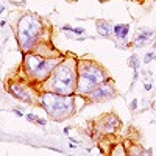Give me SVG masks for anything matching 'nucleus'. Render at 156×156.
I'll return each instance as SVG.
<instances>
[{
	"mask_svg": "<svg viewBox=\"0 0 156 156\" xmlns=\"http://www.w3.org/2000/svg\"><path fill=\"white\" fill-rule=\"evenodd\" d=\"M105 72L100 67H97L94 63H84L80 66V80H78V92L81 94H91L105 81Z\"/></svg>",
	"mask_w": 156,
	"mask_h": 156,
	"instance_id": "obj_1",
	"label": "nucleus"
},
{
	"mask_svg": "<svg viewBox=\"0 0 156 156\" xmlns=\"http://www.w3.org/2000/svg\"><path fill=\"white\" fill-rule=\"evenodd\" d=\"M52 88L56 94L70 95L75 88V72L67 63H63L53 70Z\"/></svg>",
	"mask_w": 156,
	"mask_h": 156,
	"instance_id": "obj_2",
	"label": "nucleus"
},
{
	"mask_svg": "<svg viewBox=\"0 0 156 156\" xmlns=\"http://www.w3.org/2000/svg\"><path fill=\"white\" fill-rule=\"evenodd\" d=\"M42 105L47 109V112L52 116L53 119H59L66 117L67 114H70L72 109V100L67 95H61V94H45L42 95Z\"/></svg>",
	"mask_w": 156,
	"mask_h": 156,
	"instance_id": "obj_3",
	"label": "nucleus"
},
{
	"mask_svg": "<svg viewBox=\"0 0 156 156\" xmlns=\"http://www.w3.org/2000/svg\"><path fill=\"white\" fill-rule=\"evenodd\" d=\"M41 31V24L34 19L33 16H24L19 22L17 27V38H19L20 47L24 50L31 48V45L34 44L36 38H38Z\"/></svg>",
	"mask_w": 156,
	"mask_h": 156,
	"instance_id": "obj_4",
	"label": "nucleus"
},
{
	"mask_svg": "<svg viewBox=\"0 0 156 156\" xmlns=\"http://www.w3.org/2000/svg\"><path fill=\"white\" fill-rule=\"evenodd\" d=\"M25 66H27V70L30 72V75H33L38 80H44V78H47L50 75V72H53L56 61L55 59H44L38 56V55H27Z\"/></svg>",
	"mask_w": 156,
	"mask_h": 156,
	"instance_id": "obj_5",
	"label": "nucleus"
},
{
	"mask_svg": "<svg viewBox=\"0 0 156 156\" xmlns=\"http://www.w3.org/2000/svg\"><path fill=\"white\" fill-rule=\"evenodd\" d=\"M114 95V86L111 83H103L98 84L92 92H91V97L92 100H102V98H111Z\"/></svg>",
	"mask_w": 156,
	"mask_h": 156,
	"instance_id": "obj_6",
	"label": "nucleus"
},
{
	"mask_svg": "<svg viewBox=\"0 0 156 156\" xmlns=\"http://www.w3.org/2000/svg\"><path fill=\"white\" fill-rule=\"evenodd\" d=\"M10 91L16 95L17 98L24 100V102H31V100H33V97H30V94H28V92H25V91L22 89L20 86H17V84H11Z\"/></svg>",
	"mask_w": 156,
	"mask_h": 156,
	"instance_id": "obj_7",
	"label": "nucleus"
},
{
	"mask_svg": "<svg viewBox=\"0 0 156 156\" xmlns=\"http://www.w3.org/2000/svg\"><path fill=\"white\" fill-rule=\"evenodd\" d=\"M151 34H153V31L148 30V28L141 30V33H139V36H137V39H136V47H142V45L147 42V39H148Z\"/></svg>",
	"mask_w": 156,
	"mask_h": 156,
	"instance_id": "obj_8",
	"label": "nucleus"
},
{
	"mask_svg": "<svg viewBox=\"0 0 156 156\" xmlns=\"http://www.w3.org/2000/svg\"><path fill=\"white\" fill-rule=\"evenodd\" d=\"M97 30L102 36H108L109 31H111V25H109V22H106V20H98L97 22Z\"/></svg>",
	"mask_w": 156,
	"mask_h": 156,
	"instance_id": "obj_9",
	"label": "nucleus"
},
{
	"mask_svg": "<svg viewBox=\"0 0 156 156\" xmlns=\"http://www.w3.org/2000/svg\"><path fill=\"white\" fill-rule=\"evenodd\" d=\"M128 31H130V25H126V24L114 27V33H116V36H119V38H125L128 34Z\"/></svg>",
	"mask_w": 156,
	"mask_h": 156,
	"instance_id": "obj_10",
	"label": "nucleus"
},
{
	"mask_svg": "<svg viewBox=\"0 0 156 156\" xmlns=\"http://www.w3.org/2000/svg\"><path fill=\"white\" fill-rule=\"evenodd\" d=\"M27 119H28V120H34L36 123H38V125H45V120H44V119L34 116V114H28V116H27Z\"/></svg>",
	"mask_w": 156,
	"mask_h": 156,
	"instance_id": "obj_11",
	"label": "nucleus"
},
{
	"mask_svg": "<svg viewBox=\"0 0 156 156\" xmlns=\"http://www.w3.org/2000/svg\"><path fill=\"white\" fill-rule=\"evenodd\" d=\"M128 64L134 69V70H137V67H139V59H137L136 55H131V58H130V61H128Z\"/></svg>",
	"mask_w": 156,
	"mask_h": 156,
	"instance_id": "obj_12",
	"label": "nucleus"
},
{
	"mask_svg": "<svg viewBox=\"0 0 156 156\" xmlns=\"http://www.w3.org/2000/svg\"><path fill=\"white\" fill-rule=\"evenodd\" d=\"M151 58H153V53L150 52V53H147V56H145L144 61H145V63H150V61H151Z\"/></svg>",
	"mask_w": 156,
	"mask_h": 156,
	"instance_id": "obj_13",
	"label": "nucleus"
},
{
	"mask_svg": "<svg viewBox=\"0 0 156 156\" xmlns=\"http://www.w3.org/2000/svg\"><path fill=\"white\" fill-rule=\"evenodd\" d=\"M136 106H137V100H133L131 102V109H136Z\"/></svg>",
	"mask_w": 156,
	"mask_h": 156,
	"instance_id": "obj_14",
	"label": "nucleus"
},
{
	"mask_svg": "<svg viewBox=\"0 0 156 156\" xmlns=\"http://www.w3.org/2000/svg\"><path fill=\"white\" fill-rule=\"evenodd\" d=\"M73 31H75V33H80V34H81V33H84V30H83V28H73Z\"/></svg>",
	"mask_w": 156,
	"mask_h": 156,
	"instance_id": "obj_15",
	"label": "nucleus"
},
{
	"mask_svg": "<svg viewBox=\"0 0 156 156\" xmlns=\"http://www.w3.org/2000/svg\"><path fill=\"white\" fill-rule=\"evenodd\" d=\"M63 30H69V31H72L73 28H72L70 25H64V27H63Z\"/></svg>",
	"mask_w": 156,
	"mask_h": 156,
	"instance_id": "obj_16",
	"label": "nucleus"
},
{
	"mask_svg": "<svg viewBox=\"0 0 156 156\" xmlns=\"http://www.w3.org/2000/svg\"><path fill=\"white\" fill-rule=\"evenodd\" d=\"M14 114H17V116H19V117H20V116H22V112H20V111H19V109H14Z\"/></svg>",
	"mask_w": 156,
	"mask_h": 156,
	"instance_id": "obj_17",
	"label": "nucleus"
},
{
	"mask_svg": "<svg viewBox=\"0 0 156 156\" xmlns=\"http://www.w3.org/2000/svg\"><path fill=\"white\" fill-rule=\"evenodd\" d=\"M3 10H5V8H3V6H0V13H3Z\"/></svg>",
	"mask_w": 156,
	"mask_h": 156,
	"instance_id": "obj_18",
	"label": "nucleus"
}]
</instances>
